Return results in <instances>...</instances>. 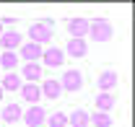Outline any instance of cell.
I'll return each instance as SVG.
<instances>
[{"instance_id":"1","label":"cell","mask_w":135,"mask_h":127,"mask_svg":"<svg viewBox=\"0 0 135 127\" xmlns=\"http://www.w3.org/2000/svg\"><path fill=\"white\" fill-rule=\"evenodd\" d=\"M112 34H114V26H112L107 18H94V21H88V36H91L94 42H109Z\"/></svg>"},{"instance_id":"2","label":"cell","mask_w":135,"mask_h":127,"mask_svg":"<svg viewBox=\"0 0 135 127\" xmlns=\"http://www.w3.org/2000/svg\"><path fill=\"white\" fill-rule=\"evenodd\" d=\"M52 36H55V31H52V23H34V26H29V42H34V44H50Z\"/></svg>"},{"instance_id":"3","label":"cell","mask_w":135,"mask_h":127,"mask_svg":"<svg viewBox=\"0 0 135 127\" xmlns=\"http://www.w3.org/2000/svg\"><path fill=\"white\" fill-rule=\"evenodd\" d=\"M60 86H62V91H81V88H83V75H81V70H75V67L65 70L62 78H60Z\"/></svg>"},{"instance_id":"4","label":"cell","mask_w":135,"mask_h":127,"mask_svg":"<svg viewBox=\"0 0 135 127\" xmlns=\"http://www.w3.org/2000/svg\"><path fill=\"white\" fill-rule=\"evenodd\" d=\"M21 119L26 122V127H42L44 122H47V111L36 104V106H31V109L23 111V117H21Z\"/></svg>"},{"instance_id":"5","label":"cell","mask_w":135,"mask_h":127,"mask_svg":"<svg viewBox=\"0 0 135 127\" xmlns=\"http://www.w3.org/2000/svg\"><path fill=\"white\" fill-rule=\"evenodd\" d=\"M42 52L44 49L39 47V44H34V42H29V44H23V47H18V60H23V62H39L42 60Z\"/></svg>"},{"instance_id":"6","label":"cell","mask_w":135,"mask_h":127,"mask_svg":"<svg viewBox=\"0 0 135 127\" xmlns=\"http://www.w3.org/2000/svg\"><path fill=\"white\" fill-rule=\"evenodd\" d=\"M68 34H70V39H86L88 36V18H70Z\"/></svg>"},{"instance_id":"7","label":"cell","mask_w":135,"mask_h":127,"mask_svg":"<svg viewBox=\"0 0 135 127\" xmlns=\"http://www.w3.org/2000/svg\"><path fill=\"white\" fill-rule=\"evenodd\" d=\"M42 62L47 65V67H60V65L65 62V52L60 47H50L42 52Z\"/></svg>"},{"instance_id":"8","label":"cell","mask_w":135,"mask_h":127,"mask_svg":"<svg viewBox=\"0 0 135 127\" xmlns=\"http://www.w3.org/2000/svg\"><path fill=\"white\" fill-rule=\"evenodd\" d=\"M21 42H23V36L18 31H3L0 34V47L5 49V52H16L21 47Z\"/></svg>"},{"instance_id":"9","label":"cell","mask_w":135,"mask_h":127,"mask_svg":"<svg viewBox=\"0 0 135 127\" xmlns=\"http://www.w3.org/2000/svg\"><path fill=\"white\" fill-rule=\"evenodd\" d=\"M18 91H21V96H23V101H26V104H31V106H36V104H39V99H42V91H39V86H36V83H23Z\"/></svg>"},{"instance_id":"10","label":"cell","mask_w":135,"mask_h":127,"mask_svg":"<svg viewBox=\"0 0 135 127\" xmlns=\"http://www.w3.org/2000/svg\"><path fill=\"white\" fill-rule=\"evenodd\" d=\"M39 91H42V96L44 99H50V101H55V99H60V94H62V86H60V80H44L42 86H39Z\"/></svg>"},{"instance_id":"11","label":"cell","mask_w":135,"mask_h":127,"mask_svg":"<svg viewBox=\"0 0 135 127\" xmlns=\"http://www.w3.org/2000/svg\"><path fill=\"white\" fill-rule=\"evenodd\" d=\"M21 80H26V83L42 80V65L39 62H26L23 65V73H21Z\"/></svg>"},{"instance_id":"12","label":"cell","mask_w":135,"mask_h":127,"mask_svg":"<svg viewBox=\"0 0 135 127\" xmlns=\"http://www.w3.org/2000/svg\"><path fill=\"white\" fill-rule=\"evenodd\" d=\"M117 73L114 70H104L99 75V88H101V94H112V88L117 86Z\"/></svg>"},{"instance_id":"13","label":"cell","mask_w":135,"mask_h":127,"mask_svg":"<svg viewBox=\"0 0 135 127\" xmlns=\"http://www.w3.org/2000/svg\"><path fill=\"white\" fill-rule=\"evenodd\" d=\"M21 117H23V109H21L18 104H8L5 109L0 111V119H3L5 125H13V122H18V119H21Z\"/></svg>"},{"instance_id":"14","label":"cell","mask_w":135,"mask_h":127,"mask_svg":"<svg viewBox=\"0 0 135 127\" xmlns=\"http://www.w3.org/2000/svg\"><path fill=\"white\" fill-rule=\"evenodd\" d=\"M68 55L70 57H86L88 55V42L86 39H70L68 42Z\"/></svg>"},{"instance_id":"15","label":"cell","mask_w":135,"mask_h":127,"mask_svg":"<svg viewBox=\"0 0 135 127\" xmlns=\"http://www.w3.org/2000/svg\"><path fill=\"white\" fill-rule=\"evenodd\" d=\"M21 86H23V80H21L18 73H5L3 80H0V88H3V91H18Z\"/></svg>"},{"instance_id":"16","label":"cell","mask_w":135,"mask_h":127,"mask_svg":"<svg viewBox=\"0 0 135 127\" xmlns=\"http://www.w3.org/2000/svg\"><path fill=\"white\" fill-rule=\"evenodd\" d=\"M68 125L70 127H88V111L86 109H75L68 117Z\"/></svg>"},{"instance_id":"17","label":"cell","mask_w":135,"mask_h":127,"mask_svg":"<svg viewBox=\"0 0 135 127\" xmlns=\"http://www.w3.org/2000/svg\"><path fill=\"white\" fill-rule=\"evenodd\" d=\"M96 109L109 114V109H114V94H99L96 96Z\"/></svg>"},{"instance_id":"18","label":"cell","mask_w":135,"mask_h":127,"mask_svg":"<svg viewBox=\"0 0 135 127\" xmlns=\"http://www.w3.org/2000/svg\"><path fill=\"white\" fill-rule=\"evenodd\" d=\"M0 67H5V73H13V67H18V55L16 52H3L0 55Z\"/></svg>"},{"instance_id":"19","label":"cell","mask_w":135,"mask_h":127,"mask_svg":"<svg viewBox=\"0 0 135 127\" xmlns=\"http://www.w3.org/2000/svg\"><path fill=\"white\" fill-rule=\"evenodd\" d=\"M88 125H94V127H112V117L104 114V111H94V114H88Z\"/></svg>"},{"instance_id":"20","label":"cell","mask_w":135,"mask_h":127,"mask_svg":"<svg viewBox=\"0 0 135 127\" xmlns=\"http://www.w3.org/2000/svg\"><path fill=\"white\" fill-rule=\"evenodd\" d=\"M50 127H68V114L55 111V114L50 117Z\"/></svg>"},{"instance_id":"21","label":"cell","mask_w":135,"mask_h":127,"mask_svg":"<svg viewBox=\"0 0 135 127\" xmlns=\"http://www.w3.org/2000/svg\"><path fill=\"white\" fill-rule=\"evenodd\" d=\"M16 21H18L16 16H3V18H0V23H3V26H5V23H16Z\"/></svg>"},{"instance_id":"22","label":"cell","mask_w":135,"mask_h":127,"mask_svg":"<svg viewBox=\"0 0 135 127\" xmlns=\"http://www.w3.org/2000/svg\"><path fill=\"white\" fill-rule=\"evenodd\" d=\"M3 94H5V91H3V88H0V101H3Z\"/></svg>"},{"instance_id":"23","label":"cell","mask_w":135,"mask_h":127,"mask_svg":"<svg viewBox=\"0 0 135 127\" xmlns=\"http://www.w3.org/2000/svg\"><path fill=\"white\" fill-rule=\"evenodd\" d=\"M0 34H3V23H0Z\"/></svg>"}]
</instances>
